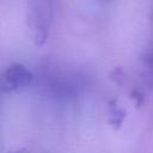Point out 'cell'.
Returning <instances> with one entry per match:
<instances>
[{
    "label": "cell",
    "instance_id": "6da1fadb",
    "mask_svg": "<svg viewBox=\"0 0 153 153\" xmlns=\"http://www.w3.org/2000/svg\"><path fill=\"white\" fill-rule=\"evenodd\" d=\"M54 16V0H27V22L33 41L41 45L45 42Z\"/></svg>",
    "mask_w": 153,
    "mask_h": 153
},
{
    "label": "cell",
    "instance_id": "7a4b0ae2",
    "mask_svg": "<svg viewBox=\"0 0 153 153\" xmlns=\"http://www.w3.org/2000/svg\"><path fill=\"white\" fill-rule=\"evenodd\" d=\"M31 73L23 66L16 65L6 69L2 76V88L4 91H14L27 86L31 82Z\"/></svg>",
    "mask_w": 153,
    "mask_h": 153
}]
</instances>
